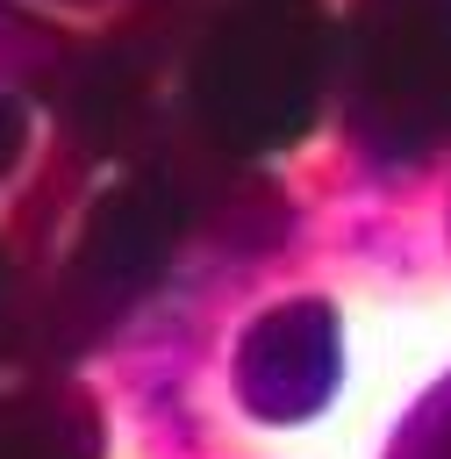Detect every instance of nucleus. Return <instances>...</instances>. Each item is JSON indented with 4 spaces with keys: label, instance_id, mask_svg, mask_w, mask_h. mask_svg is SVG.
<instances>
[{
    "label": "nucleus",
    "instance_id": "f257e3e1",
    "mask_svg": "<svg viewBox=\"0 0 451 459\" xmlns=\"http://www.w3.org/2000/svg\"><path fill=\"white\" fill-rule=\"evenodd\" d=\"M358 122L415 151L451 143V0H365Z\"/></svg>",
    "mask_w": 451,
    "mask_h": 459
},
{
    "label": "nucleus",
    "instance_id": "f03ea898",
    "mask_svg": "<svg viewBox=\"0 0 451 459\" xmlns=\"http://www.w3.org/2000/svg\"><path fill=\"white\" fill-rule=\"evenodd\" d=\"M336 387V323L322 301H294L265 316L243 344V402L272 423H294L322 409Z\"/></svg>",
    "mask_w": 451,
    "mask_h": 459
},
{
    "label": "nucleus",
    "instance_id": "7ed1b4c3",
    "mask_svg": "<svg viewBox=\"0 0 451 459\" xmlns=\"http://www.w3.org/2000/svg\"><path fill=\"white\" fill-rule=\"evenodd\" d=\"M0 459H100V416L72 387L0 402Z\"/></svg>",
    "mask_w": 451,
    "mask_h": 459
},
{
    "label": "nucleus",
    "instance_id": "20e7f679",
    "mask_svg": "<svg viewBox=\"0 0 451 459\" xmlns=\"http://www.w3.org/2000/svg\"><path fill=\"white\" fill-rule=\"evenodd\" d=\"M387 459H451V380L401 423V437H394Z\"/></svg>",
    "mask_w": 451,
    "mask_h": 459
}]
</instances>
